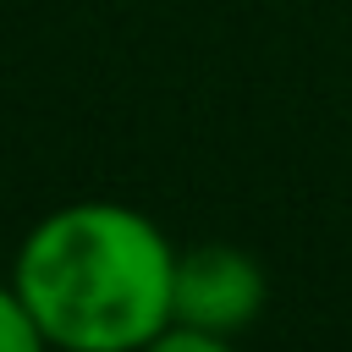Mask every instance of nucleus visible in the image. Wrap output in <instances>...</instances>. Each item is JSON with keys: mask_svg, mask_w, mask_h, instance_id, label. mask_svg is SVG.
I'll list each match as a JSON object with an SVG mask.
<instances>
[{"mask_svg": "<svg viewBox=\"0 0 352 352\" xmlns=\"http://www.w3.org/2000/svg\"><path fill=\"white\" fill-rule=\"evenodd\" d=\"M170 275L176 242L121 198L44 209L6 270L55 352H143L170 324Z\"/></svg>", "mask_w": 352, "mask_h": 352, "instance_id": "1", "label": "nucleus"}, {"mask_svg": "<svg viewBox=\"0 0 352 352\" xmlns=\"http://www.w3.org/2000/svg\"><path fill=\"white\" fill-rule=\"evenodd\" d=\"M270 308V275L264 264L236 242H198L176 248L170 275V319L214 336H242Z\"/></svg>", "mask_w": 352, "mask_h": 352, "instance_id": "2", "label": "nucleus"}, {"mask_svg": "<svg viewBox=\"0 0 352 352\" xmlns=\"http://www.w3.org/2000/svg\"><path fill=\"white\" fill-rule=\"evenodd\" d=\"M0 352H55L50 336L38 330L33 308L16 297L11 280H0Z\"/></svg>", "mask_w": 352, "mask_h": 352, "instance_id": "3", "label": "nucleus"}, {"mask_svg": "<svg viewBox=\"0 0 352 352\" xmlns=\"http://www.w3.org/2000/svg\"><path fill=\"white\" fill-rule=\"evenodd\" d=\"M143 352H236V336H214V330H192V324H165Z\"/></svg>", "mask_w": 352, "mask_h": 352, "instance_id": "4", "label": "nucleus"}]
</instances>
